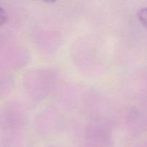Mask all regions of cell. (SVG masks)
<instances>
[{
    "mask_svg": "<svg viewBox=\"0 0 147 147\" xmlns=\"http://www.w3.org/2000/svg\"><path fill=\"white\" fill-rule=\"evenodd\" d=\"M137 15L141 23L143 24L144 27L147 29V7L142 8L140 10H139Z\"/></svg>",
    "mask_w": 147,
    "mask_h": 147,
    "instance_id": "obj_1",
    "label": "cell"
},
{
    "mask_svg": "<svg viewBox=\"0 0 147 147\" xmlns=\"http://www.w3.org/2000/svg\"><path fill=\"white\" fill-rule=\"evenodd\" d=\"M7 20V14L4 9L0 7V26L4 24Z\"/></svg>",
    "mask_w": 147,
    "mask_h": 147,
    "instance_id": "obj_2",
    "label": "cell"
}]
</instances>
